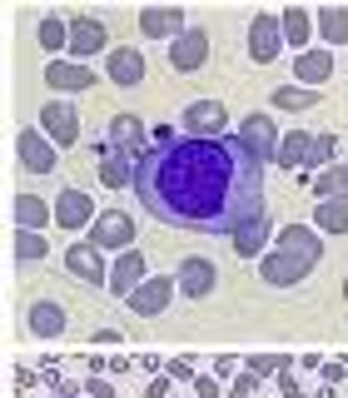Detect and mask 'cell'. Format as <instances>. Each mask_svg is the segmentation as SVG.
Segmentation results:
<instances>
[{"label":"cell","instance_id":"cell-1","mask_svg":"<svg viewBox=\"0 0 348 398\" xmlns=\"http://www.w3.org/2000/svg\"><path fill=\"white\" fill-rule=\"evenodd\" d=\"M140 209L169 230L244 234L264 219V159L234 140H174L140 154L130 180Z\"/></svg>","mask_w":348,"mask_h":398},{"label":"cell","instance_id":"cell-2","mask_svg":"<svg viewBox=\"0 0 348 398\" xmlns=\"http://www.w3.org/2000/svg\"><path fill=\"white\" fill-rule=\"evenodd\" d=\"M283 239V254H274V259H264V279L274 284V289H283V284H299V274L304 269H314V259H319V239L309 234V230H283L279 234Z\"/></svg>","mask_w":348,"mask_h":398},{"label":"cell","instance_id":"cell-3","mask_svg":"<svg viewBox=\"0 0 348 398\" xmlns=\"http://www.w3.org/2000/svg\"><path fill=\"white\" fill-rule=\"evenodd\" d=\"M180 125H185V140H219L224 125H229V110L219 100H194L180 115Z\"/></svg>","mask_w":348,"mask_h":398},{"label":"cell","instance_id":"cell-4","mask_svg":"<svg viewBox=\"0 0 348 398\" xmlns=\"http://www.w3.org/2000/svg\"><path fill=\"white\" fill-rule=\"evenodd\" d=\"M279 50H283V20L279 15H254V25H249V60L269 65V60H279Z\"/></svg>","mask_w":348,"mask_h":398},{"label":"cell","instance_id":"cell-5","mask_svg":"<svg viewBox=\"0 0 348 398\" xmlns=\"http://www.w3.org/2000/svg\"><path fill=\"white\" fill-rule=\"evenodd\" d=\"M75 120H80L75 110H70V105H55V100L40 110V130H45L55 145H75V140H80V125H75Z\"/></svg>","mask_w":348,"mask_h":398},{"label":"cell","instance_id":"cell-6","mask_svg":"<svg viewBox=\"0 0 348 398\" xmlns=\"http://www.w3.org/2000/svg\"><path fill=\"white\" fill-rule=\"evenodd\" d=\"M214 279H219V269L209 264V259H185L180 264V294H189V299H204V294H214Z\"/></svg>","mask_w":348,"mask_h":398},{"label":"cell","instance_id":"cell-7","mask_svg":"<svg viewBox=\"0 0 348 398\" xmlns=\"http://www.w3.org/2000/svg\"><path fill=\"white\" fill-rule=\"evenodd\" d=\"M65 269H70L80 284H109L105 259H100V249H90V244H70V249H65Z\"/></svg>","mask_w":348,"mask_h":398},{"label":"cell","instance_id":"cell-8","mask_svg":"<svg viewBox=\"0 0 348 398\" xmlns=\"http://www.w3.org/2000/svg\"><path fill=\"white\" fill-rule=\"evenodd\" d=\"M204 55H209V35L204 30H185L180 40H169V65L174 70H199Z\"/></svg>","mask_w":348,"mask_h":398},{"label":"cell","instance_id":"cell-9","mask_svg":"<svg viewBox=\"0 0 348 398\" xmlns=\"http://www.w3.org/2000/svg\"><path fill=\"white\" fill-rule=\"evenodd\" d=\"M145 284V254L140 249H130V254H120V264L109 269V294H120V299H130L135 289Z\"/></svg>","mask_w":348,"mask_h":398},{"label":"cell","instance_id":"cell-10","mask_svg":"<svg viewBox=\"0 0 348 398\" xmlns=\"http://www.w3.org/2000/svg\"><path fill=\"white\" fill-rule=\"evenodd\" d=\"M100 50H105V25L90 20V15H75L70 20V55L75 60H90V55H100Z\"/></svg>","mask_w":348,"mask_h":398},{"label":"cell","instance_id":"cell-11","mask_svg":"<svg viewBox=\"0 0 348 398\" xmlns=\"http://www.w3.org/2000/svg\"><path fill=\"white\" fill-rule=\"evenodd\" d=\"M109 150L140 159V154H145V125H140L135 115H114V120H109Z\"/></svg>","mask_w":348,"mask_h":398},{"label":"cell","instance_id":"cell-12","mask_svg":"<svg viewBox=\"0 0 348 398\" xmlns=\"http://www.w3.org/2000/svg\"><path fill=\"white\" fill-rule=\"evenodd\" d=\"M169 294H174V284H169V274H164V279H145L140 289L130 294V309H135L140 319H154V314H159V309L169 304Z\"/></svg>","mask_w":348,"mask_h":398},{"label":"cell","instance_id":"cell-13","mask_svg":"<svg viewBox=\"0 0 348 398\" xmlns=\"http://www.w3.org/2000/svg\"><path fill=\"white\" fill-rule=\"evenodd\" d=\"M239 140H244L259 159H279V145H274V120H269V115H249V120H244V130H239Z\"/></svg>","mask_w":348,"mask_h":398},{"label":"cell","instance_id":"cell-14","mask_svg":"<svg viewBox=\"0 0 348 398\" xmlns=\"http://www.w3.org/2000/svg\"><path fill=\"white\" fill-rule=\"evenodd\" d=\"M90 239H95L100 249H120V244L135 239V224H130V214H100V224H95Z\"/></svg>","mask_w":348,"mask_h":398},{"label":"cell","instance_id":"cell-15","mask_svg":"<svg viewBox=\"0 0 348 398\" xmlns=\"http://www.w3.org/2000/svg\"><path fill=\"white\" fill-rule=\"evenodd\" d=\"M105 70H109L114 85L130 90V85L145 80V55H140V50H109V65H105Z\"/></svg>","mask_w":348,"mask_h":398},{"label":"cell","instance_id":"cell-16","mask_svg":"<svg viewBox=\"0 0 348 398\" xmlns=\"http://www.w3.org/2000/svg\"><path fill=\"white\" fill-rule=\"evenodd\" d=\"M294 75H299L309 90H323L328 75H333V55H328V50H304L299 65H294Z\"/></svg>","mask_w":348,"mask_h":398},{"label":"cell","instance_id":"cell-17","mask_svg":"<svg viewBox=\"0 0 348 398\" xmlns=\"http://www.w3.org/2000/svg\"><path fill=\"white\" fill-rule=\"evenodd\" d=\"M140 25H145V35H154V40H169V35L180 40V35H185V11H174V6H169V11H145Z\"/></svg>","mask_w":348,"mask_h":398},{"label":"cell","instance_id":"cell-18","mask_svg":"<svg viewBox=\"0 0 348 398\" xmlns=\"http://www.w3.org/2000/svg\"><path fill=\"white\" fill-rule=\"evenodd\" d=\"M90 209H95V204H90V194H80V190H65L60 199H55V219H60L65 230H80V224L90 219Z\"/></svg>","mask_w":348,"mask_h":398},{"label":"cell","instance_id":"cell-19","mask_svg":"<svg viewBox=\"0 0 348 398\" xmlns=\"http://www.w3.org/2000/svg\"><path fill=\"white\" fill-rule=\"evenodd\" d=\"M20 159H25L30 175H50V169L60 164V159H55V150H45V145H40V135H35V130H25V135H20Z\"/></svg>","mask_w":348,"mask_h":398},{"label":"cell","instance_id":"cell-20","mask_svg":"<svg viewBox=\"0 0 348 398\" xmlns=\"http://www.w3.org/2000/svg\"><path fill=\"white\" fill-rule=\"evenodd\" d=\"M45 80H50V90H90L95 85V75L85 65H60V60H50Z\"/></svg>","mask_w":348,"mask_h":398},{"label":"cell","instance_id":"cell-21","mask_svg":"<svg viewBox=\"0 0 348 398\" xmlns=\"http://www.w3.org/2000/svg\"><path fill=\"white\" fill-rule=\"evenodd\" d=\"M135 164H140V159H130V154H120V150H105L100 180H105L109 190H120V185H130V180H135Z\"/></svg>","mask_w":348,"mask_h":398},{"label":"cell","instance_id":"cell-22","mask_svg":"<svg viewBox=\"0 0 348 398\" xmlns=\"http://www.w3.org/2000/svg\"><path fill=\"white\" fill-rule=\"evenodd\" d=\"M65 329V309L60 304H30V333L35 338H55Z\"/></svg>","mask_w":348,"mask_h":398},{"label":"cell","instance_id":"cell-23","mask_svg":"<svg viewBox=\"0 0 348 398\" xmlns=\"http://www.w3.org/2000/svg\"><path fill=\"white\" fill-rule=\"evenodd\" d=\"M309 150H314L309 135H288V140H279V164H283V169H304Z\"/></svg>","mask_w":348,"mask_h":398},{"label":"cell","instance_id":"cell-24","mask_svg":"<svg viewBox=\"0 0 348 398\" xmlns=\"http://www.w3.org/2000/svg\"><path fill=\"white\" fill-rule=\"evenodd\" d=\"M40 45H45L50 55H60V50L70 45V25L55 20V15H45V20H40Z\"/></svg>","mask_w":348,"mask_h":398},{"label":"cell","instance_id":"cell-25","mask_svg":"<svg viewBox=\"0 0 348 398\" xmlns=\"http://www.w3.org/2000/svg\"><path fill=\"white\" fill-rule=\"evenodd\" d=\"M309 105H319V90H274V110H309Z\"/></svg>","mask_w":348,"mask_h":398},{"label":"cell","instance_id":"cell-26","mask_svg":"<svg viewBox=\"0 0 348 398\" xmlns=\"http://www.w3.org/2000/svg\"><path fill=\"white\" fill-rule=\"evenodd\" d=\"M319 30L328 35V45H338V40L348 35V11H328V6H323V11H319Z\"/></svg>","mask_w":348,"mask_h":398},{"label":"cell","instance_id":"cell-27","mask_svg":"<svg viewBox=\"0 0 348 398\" xmlns=\"http://www.w3.org/2000/svg\"><path fill=\"white\" fill-rule=\"evenodd\" d=\"M264 230H269V219H259V224H249V230L244 234H234V249L249 259V254H259L264 249Z\"/></svg>","mask_w":348,"mask_h":398},{"label":"cell","instance_id":"cell-28","mask_svg":"<svg viewBox=\"0 0 348 398\" xmlns=\"http://www.w3.org/2000/svg\"><path fill=\"white\" fill-rule=\"evenodd\" d=\"M333 150H338V145H333V135H319V140H314V150H309V159H304V169H299V175H309V169H323V164L333 159Z\"/></svg>","mask_w":348,"mask_h":398},{"label":"cell","instance_id":"cell-29","mask_svg":"<svg viewBox=\"0 0 348 398\" xmlns=\"http://www.w3.org/2000/svg\"><path fill=\"white\" fill-rule=\"evenodd\" d=\"M283 40H288V45H304V40H309V15H304V11H288V15H283Z\"/></svg>","mask_w":348,"mask_h":398},{"label":"cell","instance_id":"cell-30","mask_svg":"<svg viewBox=\"0 0 348 398\" xmlns=\"http://www.w3.org/2000/svg\"><path fill=\"white\" fill-rule=\"evenodd\" d=\"M249 373H288V359L283 354H254L249 359Z\"/></svg>","mask_w":348,"mask_h":398},{"label":"cell","instance_id":"cell-31","mask_svg":"<svg viewBox=\"0 0 348 398\" xmlns=\"http://www.w3.org/2000/svg\"><path fill=\"white\" fill-rule=\"evenodd\" d=\"M15 254H20V259H40V254H45V239H35L30 230H20V234H15Z\"/></svg>","mask_w":348,"mask_h":398},{"label":"cell","instance_id":"cell-32","mask_svg":"<svg viewBox=\"0 0 348 398\" xmlns=\"http://www.w3.org/2000/svg\"><path fill=\"white\" fill-rule=\"evenodd\" d=\"M259 393V373H239V383L229 388V398H254Z\"/></svg>","mask_w":348,"mask_h":398},{"label":"cell","instance_id":"cell-33","mask_svg":"<svg viewBox=\"0 0 348 398\" xmlns=\"http://www.w3.org/2000/svg\"><path fill=\"white\" fill-rule=\"evenodd\" d=\"M15 214H20V224H35V219H40L45 209L35 204V194H20V204H15Z\"/></svg>","mask_w":348,"mask_h":398},{"label":"cell","instance_id":"cell-34","mask_svg":"<svg viewBox=\"0 0 348 398\" xmlns=\"http://www.w3.org/2000/svg\"><path fill=\"white\" fill-rule=\"evenodd\" d=\"M169 378H189V383H194L199 373H194V364H189V359H169Z\"/></svg>","mask_w":348,"mask_h":398},{"label":"cell","instance_id":"cell-35","mask_svg":"<svg viewBox=\"0 0 348 398\" xmlns=\"http://www.w3.org/2000/svg\"><path fill=\"white\" fill-rule=\"evenodd\" d=\"M194 393H199V398H219V383H214L209 373H199V378H194Z\"/></svg>","mask_w":348,"mask_h":398},{"label":"cell","instance_id":"cell-36","mask_svg":"<svg viewBox=\"0 0 348 398\" xmlns=\"http://www.w3.org/2000/svg\"><path fill=\"white\" fill-rule=\"evenodd\" d=\"M319 373H323V383H328V388H333V383H338V378H343V373H348V364H323V369H319Z\"/></svg>","mask_w":348,"mask_h":398},{"label":"cell","instance_id":"cell-37","mask_svg":"<svg viewBox=\"0 0 348 398\" xmlns=\"http://www.w3.org/2000/svg\"><path fill=\"white\" fill-rule=\"evenodd\" d=\"M214 373H219V378H229V373H239V359H234V354H224V359L214 364Z\"/></svg>","mask_w":348,"mask_h":398},{"label":"cell","instance_id":"cell-38","mask_svg":"<svg viewBox=\"0 0 348 398\" xmlns=\"http://www.w3.org/2000/svg\"><path fill=\"white\" fill-rule=\"evenodd\" d=\"M85 393H90V398H109V383H105V378H85Z\"/></svg>","mask_w":348,"mask_h":398},{"label":"cell","instance_id":"cell-39","mask_svg":"<svg viewBox=\"0 0 348 398\" xmlns=\"http://www.w3.org/2000/svg\"><path fill=\"white\" fill-rule=\"evenodd\" d=\"M164 393H169V378H154L149 383V398H164Z\"/></svg>","mask_w":348,"mask_h":398},{"label":"cell","instance_id":"cell-40","mask_svg":"<svg viewBox=\"0 0 348 398\" xmlns=\"http://www.w3.org/2000/svg\"><path fill=\"white\" fill-rule=\"evenodd\" d=\"M75 393H80V388H70V383H65V388H60V398H75Z\"/></svg>","mask_w":348,"mask_h":398}]
</instances>
